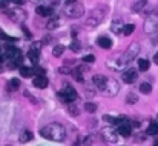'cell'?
Instances as JSON below:
<instances>
[{
    "mask_svg": "<svg viewBox=\"0 0 158 146\" xmlns=\"http://www.w3.org/2000/svg\"><path fill=\"white\" fill-rule=\"evenodd\" d=\"M77 91L72 88V86H69V85H66L64 88H63V91L61 92H58V98H60V101H63V103H72V101H75L77 100Z\"/></svg>",
    "mask_w": 158,
    "mask_h": 146,
    "instance_id": "cell-5",
    "label": "cell"
},
{
    "mask_svg": "<svg viewBox=\"0 0 158 146\" xmlns=\"http://www.w3.org/2000/svg\"><path fill=\"white\" fill-rule=\"evenodd\" d=\"M148 135H154V137H157L158 135V123L157 122H152L151 125H149V128H148Z\"/></svg>",
    "mask_w": 158,
    "mask_h": 146,
    "instance_id": "cell-21",
    "label": "cell"
},
{
    "mask_svg": "<svg viewBox=\"0 0 158 146\" xmlns=\"http://www.w3.org/2000/svg\"><path fill=\"white\" fill-rule=\"evenodd\" d=\"M5 14L12 20V22H17V23H23L28 17V14L20 9V8H14V9H5Z\"/></svg>",
    "mask_w": 158,
    "mask_h": 146,
    "instance_id": "cell-6",
    "label": "cell"
},
{
    "mask_svg": "<svg viewBox=\"0 0 158 146\" xmlns=\"http://www.w3.org/2000/svg\"><path fill=\"white\" fill-rule=\"evenodd\" d=\"M19 86H20V80H19V79H11V80L8 82V88H9V91H17Z\"/></svg>",
    "mask_w": 158,
    "mask_h": 146,
    "instance_id": "cell-25",
    "label": "cell"
},
{
    "mask_svg": "<svg viewBox=\"0 0 158 146\" xmlns=\"http://www.w3.org/2000/svg\"><path fill=\"white\" fill-rule=\"evenodd\" d=\"M138 52H140V45H138V43H131L129 48L126 49V54H124L126 62L129 63V62H132L134 58H137Z\"/></svg>",
    "mask_w": 158,
    "mask_h": 146,
    "instance_id": "cell-10",
    "label": "cell"
},
{
    "mask_svg": "<svg viewBox=\"0 0 158 146\" xmlns=\"http://www.w3.org/2000/svg\"><path fill=\"white\" fill-rule=\"evenodd\" d=\"M137 100H138V98H135L134 94H129V96H127V103H135Z\"/></svg>",
    "mask_w": 158,
    "mask_h": 146,
    "instance_id": "cell-36",
    "label": "cell"
},
{
    "mask_svg": "<svg viewBox=\"0 0 158 146\" xmlns=\"http://www.w3.org/2000/svg\"><path fill=\"white\" fill-rule=\"evenodd\" d=\"M137 77H138L137 69H127V71H124V74H123V82H124V83H134V82L137 80Z\"/></svg>",
    "mask_w": 158,
    "mask_h": 146,
    "instance_id": "cell-11",
    "label": "cell"
},
{
    "mask_svg": "<svg viewBox=\"0 0 158 146\" xmlns=\"http://www.w3.org/2000/svg\"><path fill=\"white\" fill-rule=\"evenodd\" d=\"M40 48H42V43H40V42H34L32 46H31V49H34V51H37V52H40Z\"/></svg>",
    "mask_w": 158,
    "mask_h": 146,
    "instance_id": "cell-33",
    "label": "cell"
},
{
    "mask_svg": "<svg viewBox=\"0 0 158 146\" xmlns=\"http://www.w3.org/2000/svg\"><path fill=\"white\" fill-rule=\"evenodd\" d=\"M34 72H37V75H45V69H42V68H35Z\"/></svg>",
    "mask_w": 158,
    "mask_h": 146,
    "instance_id": "cell-38",
    "label": "cell"
},
{
    "mask_svg": "<svg viewBox=\"0 0 158 146\" xmlns=\"http://www.w3.org/2000/svg\"><path fill=\"white\" fill-rule=\"evenodd\" d=\"M131 132H132V126H131L127 122H124V123L120 125V128H118V134H120V135H123V137H129Z\"/></svg>",
    "mask_w": 158,
    "mask_h": 146,
    "instance_id": "cell-14",
    "label": "cell"
},
{
    "mask_svg": "<svg viewBox=\"0 0 158 146\" xmlns=\"http://www.w3.org/2000/svg\"><path fill=\"white\" fill-rule=\"evenodd\" d=\"M158 29V8L154 9L152 12H149V15L144 20V32L146 34H152Z\"/></svg>",
    "mask_w": 158,
    "mask_h": 146,
    "instance_id": "cell-4",
    "label": "cell"
},
{
    "mask_svg": "<svg viewBox=\"0 0 158 146\" xmlns=\"http://www.w3.org/2000/svg\"><path fill=\"white\" fill-rule=\"evenodd\" d=\"M134 29H135V26H134L132 23H127V25H124V28H123V34H124V36H131V34L134 32Z\"/></svg>",
    "mask_w": 158,
    "mask_h": 146,
    "instance_id": "cell-27",
    "label": "cell"
},
{
    "mask_svg": "<svg viewBox=\"0 0 158 146\" xmlns=\"http://www.w3.org/2000/svg\"><path fill=\"white\" fill-rule=\"evenodd\" d=\"M118 91H120L118 82L115 79H107V83H106V88L103 92H105L106 96H109V97H114V96L118 94Z\"/></svg>",
    "mask_w": 158,
    "mask_h": 146,
    "instance_id": "cell-8",
    "label": "cell"
},
{
    "mask_svg": "<svg viewBox=\"0 0 158 146\" xmlns=\"http://www.w3.org/2000/svg\"><path fill=\"white\" fill-rule=\"evenodd\" d=\"M154 146H158V139L155 140V142H154Z\"/></svg>",
    "mask_w": 158,
    "mask_h": 146,
    "instance_id": "cell-43",
    "label": "cell"
},
{
    "mask_svg": "<svg viewBox=\"0 0 158 146\" xmlns=\"http://www.w3.org/2000/svg\"><path fill=\"white\" fill-rule=\"evenodd\" d=\"M106 14H107V6H98V8L92 9L91 14H89V17H88V20H86V23H85V26H86L88 29L97 28V26L105 20Z\"/></svg>",
    "mask_w": 158,
    "mask_h": 146,
    "instance_id": "cell-2",
    "label": "cell"
},
{
    "mask_svg": "<svg viewBox=\"0 0 158 146\" xmlns=\"http://www.w3.org/2000/svg\"><path fill=\"white\" fill-rule=\"evenodd\" d=\"M97 45H98V46H102L103 49H109L110 46H112V40H110L109 37H106V36H102V37H98Z\"/></svg>",
    "mask_w": 158,
    "mask_h": 146,
    "instance_id": "cell-18",
    "label": "cell"
},
{
    "mask_svg": "<svg viewBox=\"0 0 158 146\" xmlns=\"http://www.w3.org/2000/svg\"><path fill=\"white\" fill-rule=\"evenodd\" d=\"M64 46L63 45H57L55 48L52 49V54H54V57H60V55H63V52H64Z\"/></svg>",
    "mask_w": 158,
    "mask_h": 146,
    "instance_id": "cell-26",
    "label": "cell"
},
{
    "mask_svg": "<svg viewBox=\"0 0 158 146\" xmlns=\"http://www.w3.org/2000/svg\"><path fill=\"white\" fill-rule=\"evenodd\" d=\"M140 91H141L143 94H151V91H152V86H151L149 83H143V85L140 86Z\"/></svg>",
    "mask_w": 158,
    "mask_h": 146,
    "instance_id": "cell-30",
    "label": "cell"
},
{
    "mask_svg": "<svg viewBox=\"0 0 158 146\" xmlns=\"http://www.w3.org/2000/svg\"><path fill=\"white\" fill-rule=\"evenodd\" d=\"M106 65H107V68H110V69L121 71V69L124 68V65H127V62H126V58H124V54H123V55H117L115 58H109Z\"/></svg>",
    "mask_w": 158,
    "mask_h": 146,
    "instance_id": "cell-7",
    "label": "cell"
},
{
    "mask_svg": "<svg viewBox=\"0 0 158 146\" xmlns=\"http://www.w3.org/2000/svg\"><path fill=\"white\" fill-rule=\"evenodd\" d=\"M69 114H71V115H77V114H78V109L74 108V106H69Z\"/></svg>",
    "mask_w": 158,
    "mask_h": 146,
    "instance_id": "cell-35",
    "label": "cell"
},
{
    "mask_svg": "<svg viewBox=\"0 0 158 146\" xmlns=\"http://www.w3.org/2000/svg\"><path fill=\"white\" fill-rule=\"evenodd\" d=\"M149 66H151V65H149V62H148L146 58H140V60H138V69H140L141 72H146V71L149 69Z\"/></svg>",
    "mask_w": 158,
    "mask_h": 146,
    "instance_id": "cell-24",
    "label": "cell"
},
{
    "mask_svg": "<svg viewBox=\"0 0 158 146\" xmlns=\"http://www.w3.org/2000/svg\"><path fill=\"white\" fill-rule=\"evenodd\" d=\"M0 39H3V40H9V42H12V40H15V39H12V37H8L2 29H0Z\"/></svg>",
    "mask_w": 158,
    "mask_h": 146,
    "instance_id": "cell-34",
    "label": "cell"
},
{
    "mask_svg": "<svg viewBox=\"0 0 158 146\" xmlns=\"http://www.w3.org/2000/svg\"><path fill=\"white\" fill-rule=\"evenodd\" d=\"M100 134H102V139L105 140L106 143H115L118 140V134L112 128H103L100 131Z\"/></svg>",
    "mask_w": 158,
    "mask_h": 146,
    "instance_id": "cell-9",
    "label": "cell"
},
{
    "mask_svg": "<svg viewBox=\"0 0 158 146\" xmlns=\"http://www.w3.org/2000/svg\"><path fill=\"white\" fill-rule=\"evenodd\" d=\"M32 74H34V69H32V68L20 66V75H22V77H25V79H29V77H32Z\"/></svg>",
    "mask_w": 158,
    "mask_h": 146,
    "instance_id": "cell-19",
    "label": "cell"
},
{
    "mask_svg": "<svg viewBox=\"0 0 158 146\" xmlns=\"http://www.w3.org/2000/svg\"><path fill=\"white\" fill-rule=\"evenodd\" d=\"M83 71H85V68H81V66H80V68H75V69L72 71V77H74L77 82H83V74H81Z\"/></svg>",
    "mask_w": 158,
    "mask_h": 146,
    "instance_id": "cell-22",
    "label": "cell"
},
{
    "mask_svg": "<svg viewBox=\"0 0 158 146\" xmlns=\"http://www.w3.org/2000/svg\"><path fill=\"white\" fill-rule=\"evenodd\" d=\"M0 54H2V48H0Z\"/></svg>",
    "mask_w": 158,
    "mask_h": 146,
    "instance_id": "cell-46",
    "label": "cell"
},
{
    "mask_svg": "<svg viewBox=\"0 0 158 146\" xmlns=\"http://www.w3.org/2000/svg\"><path fill=\"white\" fill-rule=\"evenodd\" d=\"M22 31H23V32H25V34L28 36V39H31V32H29V29H28V28H26L25 25H22Z\"/></svg>",
    "mask_w": 158,
    "mask_h": 146,
    "instance_id": "cell-37",
    "label": "cell"
},
{
    "mask_svg": "<svg viewBox=\"0 0 158 146\" xmlns=\"http://www.w3.org/2000/svg\"><path fill=\"white\" fill-rule=\"evenodd\" d=\"M32 137H34V135H32V132L25 129V131H22V134H20V142H22V143L31 142V140H32Z\"/></svg>",
    "mask_w": 158,
    "mask_h": 146,
    "instance_id": "cell-20",
    "label": "cell"
},
{
    "mask_svg": "<svg viewBox=\"0 0 158 146\" xmlns=\"http://www.w3.org/2000/svg\"><path fill=\"white\" fill-rule=\"evenodd\" d=\"M35 12L42 17H52V8L49 6H37Z\"/></svg>",
    "mask_w": 158,
    "mask_h": 146,
    "instance_id": "cell-16",
    "label": "cell"
},
{
    "mask_svg": "<svg viewBox=\"0 0 158 146\" xmlns=\"http://www.w3.org/2000/svg\"><path fill=\"white\" fill-rule=\"evenodd\" d=\"M94 60H95V57H94L92 54H89V55H85V57H83V62H85V63H92Z\"/></svg>",
    "mask_w": 158,
    "mask_h": 146,
    "instance_id": "cell-32",
    "label": "cell"
},
{
    "mask_svg": "<svg viewBox=\"0 0 158 146\" xmlns=\"http://www.w3.org/2000/svg\"><path fill=\"white\" fill-rule=\"evenodd\" d=\"M49 42H52V37H49V36H45V40H43V43H49Z\"/></svg>",
    "mask_w": 158,
    "mask_h": 146,
    "instance_id": "cell-40",
    "label": "cell"
},
{
    "mask_svg": "<svg viewBox=\"0 0 158 146\" xmlns=\"http://www.w3.org/2000/svg\"><path fill=\"white\" fill-rule=\"evenodd\" d=\"M83 146H92V139L89 137V139H86L85 140V143H83Z\"/></svg>",
    "mask_w": 158,
    "mask_h": 146,
    "instance_id": "cell-39",
    "label": "cell"
},
{
    "mask_svg": "<svg viewBox=\"0 0 158 146\" xmlns=\"http://www.w3.org/2000/svg\"><path fill=\"white\" fill-rule=\"evenodd\" d=\"M40 135L52 142H63L66 137V131L60 123H49L40 129Z\"/></svg>",
    "mask_w": 158,
    "mask_h": 146,
    "instance_id": "cell-1",
    "label": "cell"
},
{
    "mask_svg": "<svg viewBox=\"0 0 158 146\" xmlns=\"http://www.w3.org/2000/svg\"><path fill=\"white\" fill-rule=\"evenodd\" d=\"M123 28H124V23H123L120 19H115V20L112 22V26H110L112 32H115V34H120V32H123Z\"/></svg>",
    "mask_w": 158,
    "mask_h": 146,
    "instance_id": "cell-17",
    "label": "cell"
},
{
    "mask_svg": "<svg viewBox=\"0 0 158 146\" xmlns=\"http://www.w3.org/2000/svg\"><path fill=\"white\" fill-rule=\"evenodd\" d=\"M74 146H80V142H75V143H74Z\"/></svg>",
    "mask_w": 158,
    "mask_h": 146,
    "instance_id": "cell-44",
    "label": "cell"
},
{
    "mask_svg": "<svg viewBox=\"0 0 158 146\" xmlns=\"http://www.w3.org/2000/svg\"><path fill=\"white\" fill-rule=\"evenodd\" d=\"M63 12H64V15L69 17V19H78V17L83 15L85 8H83L81 3H78V2H72V3H68V5L64 6Z\"/></svg>",
    "mask_w": 158,
    "mask_h": 146,
    "instance_id": "cell-3",
    "label": "cell"
},
{
    "mask_svg": "<svg viewBox=\"0 0 158 146\" xmlns=\"http://www.w3.org/2000/svg\"><path fill=\"white\" fill-rule=\"evenodd\" d=\"M9 3H14V5H22L23 0H9Z\"/></svg>",
    "mask_w": 158,
    "mask_h": 146,
    "instance_id": "cell-41",
    "label": "cell"
},
{
    "mask_svg": "<svg viewBox=\"0 0 158 146\" xmlns=\"http://www.w3.org/2000/svg\"><path fill=\"white\" fill-rule=\"evenodd\" d=\"M92 82H94V85H95L100 91H105L106 83H107V79H106L105 75H94Z\"/></svg>",
    "mask_w": 158,
    "mask_h": 146,
    "instance_id": "cell-12",
    "label": "cell"
},
{
    "mask_svg": "<svg viewBox=\"0 0 158 146\" xmlns=\"http://www.w3.org/2000/svg\"><path fill=\"white\" fill-rule=\"evenodd\" d=\"M85 109L92 114V112L97 111V105H95V103H91V101H86V103H85Z\"/></svg>",
    "mask_w": 158,
    "mask_h": 146,
    "instance_id": "cell-29",
    "label": "cell"
},
{
    "mask_svg": "<svg viewBox=\"0 0 158 146\" xmlns=\"http://www.w3.org/2000/svg\"><path fill=\"white\" fill-rule=\"evenodd\" d=\"M39 55H40V52H37V51H34V49H31V51L28 52V57H29L34 63H37V62H39Z\"/></svg>",
    "mask_w": 158,
    "mask_h": 146,
    "instance_id": "cell-28",
    "label": "cell"
},
{
    "mask_svg": "<svg viewBox=\"0 0 158 146\" xmlns=\"http://www.w3.org/2000/svg\"><path fill=\"white\" fill-rule=\"evenodd\" d=\"M148 8V0H137L132 5V12H143Z\"/></svg>",
    "mask_w": 158,
    "mask_h": 146,
    "instance_id": "cell-15",
    "label": "cell"
},
{
    "mask_svg": "<svg viewBox=\"0 0 158 146\" xmlns=\"http://www.w3.org/2000/svg\"><path fill=\"white\" fill-rule=\"evenodd\" d=\"M32 83H34V86H35V88L45 89V88L48 86V79H46L45 75H37V77H34Z\"/></svg>",
    "mask_w": 158,
    "mask_h": 146,
    "instance_id": "cell-13",
    "label": "cell"
},
{
    "mask_svg": "<svg viewBox=\"0 0 158 146\" xmlns=\"http://www.w3.org/2000/svg\"><path fill=\"white\" fill-rule=\"evenodd\" d=\"M58 23H60V19L55 17V15H52L51 20L46 23V28H48V29H55V28H58Z\"/></svg>",
    "mask_w": 158,
    "mask_h": 146,
    "instance_id": "cell-23",
    "label": "cell"
},
{
    "mask_svg": "<svg viewBox=\"0 0 158 146\" xmlns=\"http://www.w3.org/2000/svg\"><path fill=\"white\" fill-rule=\"evenodd\" d=\"M64 2H68V3H72V2H75V0H64Z\"/></svg>",
    "mask_w": 158,
    "mask_h": 146,
    "instance_id": "cell-45",
    "label": "cell"
},
{
    "mask_svg": "<svg viewBox=\"0 0 158 146\" xmlns=\"http://www.w3.org/2000/svg\"><path fill=\"white\" fill-rule=\"evenodd\" d=\"M69 48H71V51H74V52H78V51H80V43L75 40V42H72V43H71V46H69Z\"/></svg>",
    "mask_w": 158,
    "mask_h": 146,
    "instance_id": "cell-31",
    "label": "cell"
},
{
    "mask_svg": "<svg viewBox=\"0 0 158 146\" xmlns=\"http://www.w3.org/2000/svg\"><path fill=\"white\" fill-rule=\"evenodd\" d=\"M154 62H155V63H157V65H158V52H157V54H155V55H154Z\"/></svg>",
    "mask_w": 158,
    "mask_h": 146,
    "instance_id": "cell-42",
    "label": "cell"
}]
</instances>
